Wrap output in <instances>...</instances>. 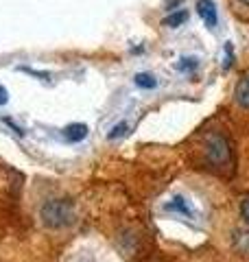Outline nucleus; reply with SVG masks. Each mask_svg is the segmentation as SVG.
I'll return each mask as SVG.
<instances>
[{"label": "nucleus", "instance_id": "obj_1", "mask_svg": "<svg viewBox=\"0 0 249 262\" xmlns=\"http://www.w3.org/2000/svg\"><path fill=\"white\" fill-rule=\"evenodd\" d=\"M203 158L217 170H225L234 166V155H232V146L223 136L212 134L208 136L205 146H203Z\"/></svg>", "mask_w": 249, "mask_h": 262}, {"label": "nucleus", "instance_id": "obj_2", "mask_svg": "<svg viewBox=\"0 0 249 262\" xmlns=\"http://www.w3.org/2000/svg\"><path fill=\"white\" fill-rule=\"evenodd\" d=\"M42 221L44 225L59 229V227H68L74 223V208L70 201L66 199H51L44 203L42 208Z\"/></svg>", "mask_w": 249, "mask_h": 262}, {"label": "nucleus", "instance_id": "obj_3", "mask_svg": "<svg viewBox=\"0 0 249 262\" xmlns=\"http://www.w3.org/2000/svg\"><path fill=\"white\" fill-rule=\"evenodd\" d=\"M164 210H166V212H173V214H181V216H186V219H195L193 206H190V203H188L181 194L173 196L169 203H164Z\"/></svg>", "mask_w": 249, "mask_h": 262}, {"label": "nucleus", "instance_id": "obj_4", "mask_svg": "<svg viewBox=\"0 0 249 262\" xmlns=\"http://www.w3.org/2000/svg\"><path fill=\"white\" fill-rule=\"evenodd\" d=\"M197 11L208 29L217 27V5H214L212 0H197Z\"/></svg>", "mask_w": 249, "mask_h": 262}, {"label": "nucleus", "instance_id": "obj_5", "mask_svg": "<svg viewBox=\"0 0 249 262\" xmlns=\"http://www.w3.org/2000/svg\"><path fill=\"white\" fill-rule=\"evenodd\" d=\"M88 136V125H83V122H72L64 129V140L66 142H81L83 138Z\"/></svg>", "mask_w": 249, "mask_h": 262}, {"label": "nucleus", "instance_id": "obj_6", "mask_svg": "<svg viewBox=\"0 0 249 262\" xmlns=\"http://www.w3.org/2000/svg\"><path fill=\"white\" fill-rule=\"evenodd\" d=\"M234 96H236V103L240 105V107H243V110H249V75L238 81Z\"/></svg>", "mask_w": 249, "mask_h": 262}, {"label": "nucleus", "instance_id": "obj_7", "mask_svg": "<svg viewBox=\"0 0 249 262\" xmlns=\"http://www.w3.org/2000/svg\"><path fill=\"white\" fill-rule=\"evenodd\" d=\"M188 20V11H184V9H179V11H175V13H171L169 18H164V27H169V29H177V27H181Z\"/></svg>", "mask_w": 249, "mask_h": 262}, {"label": "nucleus", "instance_id": "obj_8", "mask_svg": "<svg viewBox=\"0 0 249 262\" xmlns=\"http://www.w3.org/2000/svg\"><path fill=\"white\" fill-rule=\"evenodd\" d=\"M134 83H136L138 88H142V90H153V88L157 85V81H155V77H153V75L140 72V75H136V77H134Z\"/></svg>", "mask_w": 249, "mask_h": 262}, {"label": "nucleus", "instance_id": "obj_9", "mask_svg": "<svg viewBox=\"0 0 249 262\" xmlns=\"http://www.w3.org/2000/svg\"><path fill=\"white\" fill-rule=\"evenodd\" d=\"M129 129V125L127 122H118V125H116L110 134H107V138H110V140H116V138H120V136H125V131Z\"/></svg>", "mask_w": 249, "mask_h": 262}, {"label": "nucleus", "instance_id": "obj_10", "mask_svg": "<svg viewBox=\"0 0 249 262\" xmlns=\"http://www.w3.org/2000/svg\"><path fill=\"white\" fill-rule=\"evenodd\" d=\"M238 249L243 253H249V229H247V232H240V236H238Z\"/></svg>", "mask_w": 249, "mask_h": 262}, {"label": "nucleus", "instance_id": "obj_11", "mask_svg": "<svg viewBox=\"0 0 249 262\" xmlns=\"http://www.w3.org/2000/svg\"><path fill=\"white\" fill-rule=\"evenodd\" d=\"M177 68L179 70H193V68H197V59H193V57H190V59H181L177 63Z\"/></svg>", "mask_w": 249, "mask_h": 262}, {"label": "nucleus", "instance_id": "obj_12", "mask_svg": "<svg viewBox=\"0 0 249 262\" xmlns=\"http://www.w3.org/2000/svg\"><path fill=\"white\" fill-rule=\"evenodd\" d=\"M18 70H24V72H29V75H33V77H39V79H48V77H51L48 72H37V70H33V68H24V66H20Z\"/></svg>", "mask_w": 249, "mask_h": 262}, {"label": "nucleus", "instance_id": "obj_13", "mask_svg": "<svg viewBox=\"0 0 249 262\" xmlns=\"http://www.w3.org/2000/svg\"><path fill=\"white\" fill-rule=\"evenodd\" d=\"M240 214H243V219L249 223V199H245L243 203H240Z\"/></svg>", "mask_w": 249, "mask_h": 262}, {"label": "nucleus", "instance_id": "obj_14", "mask_svg": "<svg viewBox=\"0 0 249 262\" xmlns=\"http://www.w3.org/2000/svg\"><path fill=\"white\" fill-rule=\"evenodd\" d=\"M7 101H9V92H7L5 85H0V105H5Z\"/></svg>", "mask_w": 249, "mask_h": 262}, {"label": "nucleus", "instance_id": "obj_15", "mask_svg": "<svg viewBox=\"0 0 249 262\" xmlns=\"http://www.w3.org/2000/svg\"><path fill=\"white\" fill-rule=\"evenodd\" d=\"M240 5H245V7H249V0H238Z\"/></svg>", "mask_w": 249, "mask_h": 262}]
</instances>
